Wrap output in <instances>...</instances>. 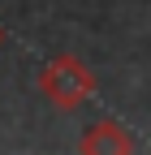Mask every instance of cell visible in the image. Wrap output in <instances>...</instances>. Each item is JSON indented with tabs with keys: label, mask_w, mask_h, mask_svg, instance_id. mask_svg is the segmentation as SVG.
<instances>
[{
	"label": "cell",
	"mask_w": 151,
	"mask_h": 155,
	"mask_svg": "<svg viewBox=\"0 0 151 155\" xmlns=\"http://www.w3.org/2000/svg\"><path fill=\"white\" fill-rule=\"evenodd\" d=\"M39 91L52 108L73 112L82 108L91 95H95V73H91L78 56H52V61L39 69Z\"/></svg>",
	"instance_id": "obj_1"
},
{
	"label": "cell",
	"mask_w": 151,
	"mask_h": 155,
	"mask_svg": "<svg viewBox=\"0 0 151 155\" xmlns=\"http://www.w3.org/2000/svg\"><path fill=\"white\" fill-rule=\"evenodd\" d=\"M0 39H5V35H0Z\"/></svg>",
	"instance_id": "obj_3"
},
{
	"label": "cell",
	"mask_w": 151,
	"mask_h": 155,
	"mask_svg": "<svg viewBox=\"0 0 151 155\" xmlns=\"http://www.w3.org/2000/svg\"><path fill=\"white\" fill-rule=\"evenodd\" d=\"M78 151H86V155H95V151H121L125 155V151H134V138L125 134L121 121H108V116H104V121H95L78 138Z\"/></svg>",
	"instance_id": "obj_2"
}]
</instances>
